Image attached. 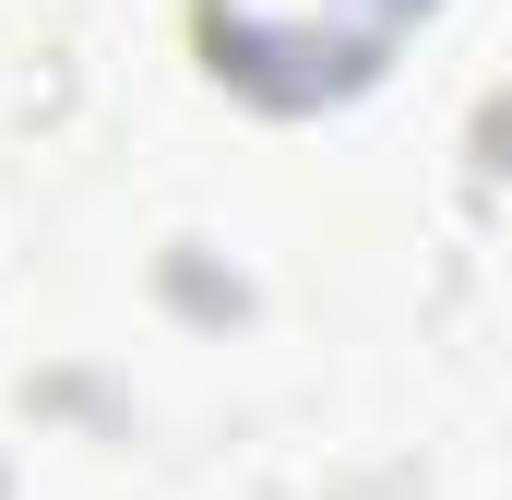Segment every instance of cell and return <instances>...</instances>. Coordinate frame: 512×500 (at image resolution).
I'll return each mask as SVG.
<instances>
[{
    "mask_svg": "<svg viewBox=\"0 0 512 500\" xmlns=\"http://www.w3.org/2000/svg\"><path fill=\"white\" fill-rule=\"evenodd\" d=\"M215 72L251 84L262 108H310V96H358L382 72V36H262V24H215Z\"/></svg>",
    "mask_w": 512,
    "mask_h": 500,
    "instance_id": "cell-1",
    "label": "cell"
},
{
    "mask_svg": "<svg viewBox=\"0 0 512 500\" xmlns=\"http://www.w3.org/2000/svg\"><path fill=\"white\" fill-rule=\"evenodd\" d=\"M167 286H179V310H203V322H239V310H251V298H239V274H227V286H215V274H203V262H191V250H179V262H167Z\"/></svg>",
    "mask_w": 512,
    "mask_h": 500,
    "instance_id": "cell-2",
    "label": "cell"
},
{
    "mask_svg": "<svg viewBox=\"0 0 512 500\" xmlns=\"http://www.w3.org/2000/svg\"><path fill=\"white\" fill-rule=\"evenodd\" d=\"M477 155H489V167H512V108H489V120H477Z\"/></svg>",
    "mask_w": 512,
    "mask_h": 500,
    "instance_id": "cell-3",
    "label": "cell"
},
{
    "mask_svg": "<svg viewBox=\"0 0 512 500\" xmlns=\"http://www.w3.org/2000/svg\"><path fill=\"white\" fill-rule=\"evenodd\" d=\"M382 12H429V0H382Z\"/></svg>",
    "mask_w": 512,
    "mask_h": 500,
    "instance_id": "cell-4",
    "label": "cell"
}]
</instances>
